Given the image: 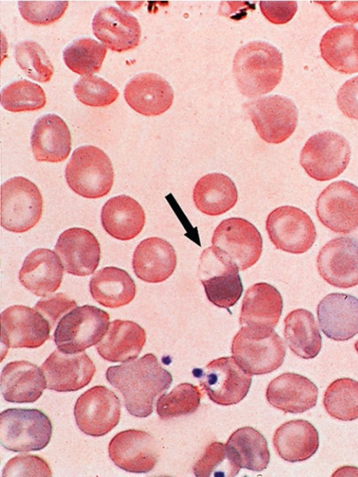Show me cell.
Returning a JSON list of instances; mask_svg holds the SVG:
<instances>
[{"instance_id": "obj_1", "label": "cell", "mask_w": 358, "mask_h": 477, "mask_svg": "<svg viewBox=\"0 0 358 477\" xmlns=\"http://www.w3.org/2000/svg\"><path fill=\"white\" fill-rule=\"evenodd\" d=\"M106 376L124 396L128 412L138 418H145L152 413L155 397L167 390L173 381L171 374L152 353L111 366Z\"/></svg>"}, {"instance_id": "obj_2", "label": "cell", "mask_w": 358, "mask_h": 477, "mask_svg": "<svg viewBox=\"0 0 358 477\" xmlns=\"http://www.w3.org/2000/svg\"><path fill=\"white\" fill-rule=\"evenodd\" d=\"M283 71L281 52L272 45L252 41L241 46L233 61V74L240 92L250 98L271 91Z\"/></svg>"}, {"instance_id": "obj_3", "label": "cell", "mask_w": 358, "mask_h": 477, "mask_svg": "<svg viewBox=\"0 0 358 477\" xmlns=\"http://www.w3.org/2000/svg\"><path fill=\"white\" fill-rule=\"evenodd\" d=\"M231 353L246 372L259 375L280 367L286 349L283 341L273 328L243 325L233 339Z\"/></svg>"}, {"instance_id": "obj_4", "label": "cell", "mask_w": 358, "mask_h": 477, "mask_svg": "<svg viewBox=\"0 0 358 477\" xmlns=\"http://www.w3.org/2000/svg\"><path fill=\"white\" fill-rule=\"evenodd\" d=\"M65 177L76 193L87 198H99L110 192L114 173L112 163L103 150L84 145L73 151L66 166Z\"/></svg>"}, {"instance_id": "obj_5", "label": "cell", "mask_w": 358, "mask_h": 477, "mask_svg": "<svg viewBox=\"0 0 358 477\" xmlns=\"http://www.w3.org/2000/svg\"><path fill=\"white\" fill-rule=\"evenodd\" d=\"M52 425L49 418L36 409H8L1 413L0 443L13 452L43 449L49 443Z\"/></svg>"}, {"instance_id": "obj_6", "label": "cell", "mask_w": 358, "mask_h": 477, "mask_svg": "<svg viewBox=\"0 0 358 477\" xmlns=\"http://www.w3.org/2000/svg\"><path fill=\"white\" fill-rule=\"evenodd\" d=\"M198 276L208 300L220 308L234 305L243 293L238 268L219 248L205 249L200 256Z\"/></svg>"}, {"instance_id": "obj_7", "label": "cell", "mask_w": 358, "mask_h": 477, "mask_svg": "<svg viewBox=\"0 0 358 477\" xmlns=\"http://www.w3.org/2000/svg\"><path fill=\"white\" fill-rule=\"evenodd\" d=\"M110 316L92 305L76 307L59 321L54 332L57 348L66 353H77L99 342L106 333Z\"/></svg>"}, {"instance_id": "obj_8", "label": "cell", "mask_w": 358, "mask_h": 477, "mask_svg": "<svg viewBox=\"0 0 358 477\" xmlns=\"http://www.w3.org/2000/svg\"><path fill=\"white\" fill-rule=\"evenodd\" d=\"M43 198L36 185L29 179L14 177L1 187V224L13 233H24L39 221Z\"/></svg>"}, {"instance_id": "obj_9", "label": "cell", "mask_w": 358, "mask_h": 477, "mask_svg": "<svg viewBox=\"0 0 358 477\" xmlns=\"http://www.w3.org/2000/svg\"><path fill=\"white\" fill-rule=\"evenodd\" d=\"M351 156L348 140L341 135L326 131L308 138L300 154V164L313 179L329 181L346 169Z\"/></svg>"}, {"instance_id": "obj_10", "label": "cell", "mask_w": 358, "mask_h": 477, "mask_svg": "<svg viewBox=\"0 0 358 477\" xmlns=\"http://www.w3.org/2000/svg\"><path fill=\"white\" fill-rule=\"evenodd\" d=\"M244 108L259 136L265 142L279 144L294 132L298 110L294 102L280 95H271L246 103Z\"/></svg>"}, {"instance_id": "obj_11", "label": "cell", "mask_w": 358, "mask_h": 477, "mask_svg": "<svg viewBox=\"0 0 358 477\" xmlns=\"http://www.w3.org/2000/svg\"><path fill=\"white\" fill-rule=\"evenodd\" d=\"M266 229L275 248L294 254L306 252L317 237L315 226L308 214L290 205L277 207L270 212Z\"/></svg>"}, {"instance_id": "obj_12", "label": "cell", "mask_w": 358, "mask_h": 477, "mask_svg": "<svg viewBox=\"0 0 358 477\" xmlns=\"http://www.w3.org/2000/svg\"><path fill=\"white\" fill-rule=\"evenodd\" d=\"M252 375L232 357L210 361L201 369L200 385L215 403L229 406L238 403L248 394Z\"/></svg>"}, {"instance_id": "obj_13", "label": "cell", "mask_w": 358, "mask_h": 477, "mask_svg": "<svg viewBox=\"0 0 358 477\" xmlns=\"http://www.w3.org/2000/svg\"><path fill=\"white\" fill-rule=\"evenodd\" d=\"M212 244L223 251L241 271L257 262L263 247L262 238L257 228L240 217L221 221L213 232Z\"/></svg>"}, {"instance_id": "obj_14", "label": "cell", "mask_w": 358, "mask_h": 477, "mask_svg": "<svg viewBox=\"0 0 358 477\" xmlns=\"http://www.w3.org/2000/svg\"><path fill=\"white\" fill-rule=\"evenodd\" d=\"M320 222L337 233L348 234L358 228V186L339 180L328 185L316 202Z\"/></svg>"}, {"instance_id": "obj_15", "label": "cell", "mask_w": 358, "mask_h": 477, "mask_svg": "<svg viewBox=\"0 0 358 477\" xmlns=\"http://www.w3.org/2000/svg\"><path fill=\"white\" fill-rule=\"evenodd\" d=\"M121 405L119 398L103 386H96L83 392L74 406L78 428L85 434L101 436L119 423Z\"/></svg>"}, {"instance_id": "obj_16", "label": "cell", "mask_w": 358, "mask_h": 477, "mask_svg": "<svg viewBox=\"0 0 358 477\" xmlns=\"http://www.w3.org/2000/svg\"><path fill=\"white\" fill-rule=\"evenodd\" d=\"M50 328L49 321L36 309L10 306L1 314V352L8 348L39 347L50 338Z\"/></svg>"}, {"instance_id": "obj_17", "label": "cell", "mask_w": 358, "mask_h": 477, "mask_svg": "<svg viewBox=\"0 0 358 477\" xmlns=\"http://www.w3.org/2000/svg\"><path fill=\"white\" fill-rule=\"evenodd\" d=\"M317 267L321 277L333 286L349 288L358 285V240H331L320 250Z\"/></svg>"}, {"instance_id": "obj_18", "label": "cell", "mask_w": 358, "mask_h": 477, "mask_svg": "<svg viewBox=\"0 0 358 477\" xmlns=\"http://www.w3.org/2000/svg\"><path fill=\"white\" fill-rule=\"evenodd\" d=\"M108 454L116 466L134 474L150 471L159 457L153 436L138 430H128L117 434L109 443Z\"/></svg>"}, {"instance_id": "obj_19", "label": "cell", "mask_w": 358, "mask_h": 477, "mask_svg": "<svg viewBox=\"0 0 358 477\" xmlns=\"http://www.w3.org/2000/svg\"><path fill=\"white\" fill-rule=\"evenodd\" d=\"M47 388L57 392L76 391L92 380L95 366L85 352L66 353L55 350L42 364Z\"/></svg>"}, {"instance_id": "obj_20", "label": "cell", "mask_w": 358, "mask_h": 477, "mask_svg": "<svg viewBox=\"0 0 358 477\" xmlns=\"http://www.w3.org/2000/svg\"><path fill=\"white\" fill-rule=\"evenodd\" d=\"M55 252L67 273L80 277L92 274L101 257L100 244L94 234L77 227L60 234Z\"/></svg>"}, {"instance_id": "obj_21", "label": "cell", "mask_w": 358, "mask_h": 477, "mask_svg": "<svg viewBox=\"0 0 358 477\" xmlns=\"http://www.w3.org/2000/svg\"><path fill=\"white\" fill-rule=\"evenodd\" d=\"M317 315L322 332L335 341H346L358 334V298L332 293L318 304Z\"/></svg>"}, {"instance_id": "obj_22", "label": "cell", "mask_w": 358, "mask_h": 477, "mask_svg": "<svg viewBox=\"0 0 358 477\" xmlns=\"http://www.w3.org/2000/svg\"><path fill=\"white\" fill-rule=\"evenodd\" d=\"M92 29L94 36L114 52L134 49L140 43L141 29L138 20L113 6L101 8L96 13Z\"/></svg>"}, {"instance_id": "obj_23", "label": "cell", "mask_w": 358, "mask_h": 477, "mask_svg": "<svg viewBox=\"0 0 358 477\" xmlns=\"http://www.w3.org/2000/svg\"><path fill=\"white\" fill-rule=\"evenodd\" d=\"M124 96L127 104L145 116H157L168 110L173 101V91L162 76L143 73L127 84Z\"/></svg>"}, {"instance_id": "obj_24", "label": "cell", "mask_w": 358, "mask_h": 477, "mask_svg": "<svg viewBox=\"0 0 358 477\" xmlns=\"http://www.w3.org/2000/svg\"><path fill=\"white\" fill-rule=\"evenodd\" d=\"M318 388L307 377L287 372L272 380L266 397L273 407L285 413H299L313 408L317 401Z\"/></svg>"}, {"instance_id": "obj_25", "label": "cell", "mask_w": 358, "mask_h": 477, "mask_svg": "<svg viewBox=\"0 0 358 477\" xmlns=\"http://www.w3.org/2000/svg\"><path fill=\"white\" fill-rule=\"evenodd\" d=\"M63 272L64 267L57 254L48 249L39 248L25 258L19 279L36 296L48 297L60 286Z\"/></svg>"}, {"instance_id": "obj_26", "label": "cell", "mask_w": 358, "mask_h": 477, "mask_svg": "<svg viewBox=\"0 0 358 477\" xmlns=\"http://www.w3.org/2000/svg\"><path fill=\"white\" fill-rule=\"evenodd\" d=\"M176 263L173 246L157 237L142 240L133 254L132 267L135 274L148 283H159L167 279L174 272Z\"/></svg>"}, {"instance_id": "obj_27", "label": "cell", "mask_w": 358, "mask_h": 477, "mask_svg": "<svg viewBox=\"0 0 358 477\" xmlns=\"http://www.w3.org/2000/svg\"><path fill=\"white\" fill-rule=\"evenodd\" d=\"M31 146L37 161H64L71 149V133L65 122L55 114L40 117L32 131Z\"/></svg>"}, {"instance_id": "obj_28", "label": "cell", "mask_w": 358, "mask_h": 477, "mask_svg": "<svg viewBox=\"0 0 358 477\" xmlns=\"http://www.w3.org/2000/svg\"><path fill=\"white\" fill-rule=\"evenodd\" d=\"M46 387L42 369L29 362H10L2 369L1 391L4 399L8 402H34Z\"/></svg>"}, {"instance_id": "obj_29", "label": "cell", "mask_w": 358, "mask_h": 477, "mask_svg": "<svg viewBox=\"0 0 358 477\" xmlns=\"http://www.w3.org/2000/svg\"><path fill=\"white\" fill-rule=\"evenodd\" d=\"M282 307V298L277 288L264 282L255 284L248 288L243 299L240 324L273 328Z\"/></svg>"}, {"instance_id": "obj_30", "label": "cell", "mask_w": 358, "mask_h": 477, "mask_svg": "<svg viewBox=\"0 0 358 477\" xmlns=\"http://www.w3.org/2000/svg\"><path fill=\"white\" fill-rule=\"evenodd\" d=\"M146 340L145 332L131 321L117 319L96 346L99 354L110 362H125L137 358Z\"/></svg>"}, {"instance_id": "obj_31", "label": "cell", "mask_w": 358, "mask_h": 477, "mask_svg": "<svg viewBox=\"0 0 358 477\" xmlns=\"http://www.w3.org/2000/svg\"><path fill=\"white\" fill-rule=\"evenodd\" d=\"M101 220L104 230L110 236L127 241L141 232L145 215L136 200L129 196L120 195L110 198L103 205Z\"/></svg>"}, {"instance_id": "obj_32", "label": "cell", "mask_w": 358, "mask_h": 477, "mask_svg": "<svg viewBox=\"0 0 358 477\" xmlns=\"http://www.w3.org/2000/svg\"><path fill=\"white\" fill-rule=\"evenodd\" d=\"M273 443L278 455L289 462L309 459L319 448V434L306 420H292L275 430Z\"/></svg>"}, {"instance_id": "obj_33", "label": "cell", "mask_w": 358, "mask_h": 477, "mask_svg": "<svg viewBox=\"0 0 358 477\" xmlns=\"http://www.w3.org/2000/svg\"><path fill=\"white\" fill-rule=\"evenodd\" d=\"M320 52L334 70L345 74L358 72V29L352 25L336 26L322 36Z\"/></svg>"}, {"instance_id": "obj_34", "label": "cell", "mask_w": 358, "mask_h": 477, "mask_svg": "<svg viewBox=\"0 0 358 477\" xmlns=\"http://www.w3.org/2000/svg\"><path fill=\"white\" fill-rule=\"evenodd\" d=\"M193 200L196 208L204 214L218 216L234 207L238 200V191L227 175L209 173L196 183Z\"/></svg>"}, {"instance_id": "obj_35", "label": "cell", "mask_w": 358, "mask_h": 477, "mask_svg": "<svg viewBox=\"0 0 358 477\" xmlns=\"http://www.w3.org/2000/svg\"><path fill=\"white\" fill-rule=\"evenodd\" d=\"M90 291L101 305L117 308L131 302L136 295V285L130 275L116 267L98 270L91 278Z\"/></svg>"}, {"instance_id": "obj_36", "label": "cell", "mask_w": 358, "mask_h": 477, "mask_svg": "<svg viewBox=\"0 0 358 477\" xmlns=\"http://www.w3.org/2000/svg\"><path fill=\"white\" fill-rule=\"evenodd\" d=\"M284 336L289 349L303 359L316 357L322 348V336L313 314L304 309L289 312L284 320Z\"/></svg>"}, {"instance_id": "obj_37", "label": "cell", "mask_w": 358, "mask_h": 477, "mask_svg": "<svg viewBox=\"0 0 358 477\" xmlns=\"http://www.w3.org/2000/svg\"><path fill=\"white\" fill-rule=\"evenodd\" d=\"M226 446L241 469L261 471L269 463L267 441L252 427H243L236 430L229 436Z\"/></svg>"}, {"instance_id": "obj_38", "label": "cell", "mask_w": 358, "mask_h": 477, "mask_svg": "<svg viewBox=\"0 0 358 477\" xmlns=\"http://www.w3.org/2000/svg\"><path fill=\"white\" fill-rule=\"evenodd\" d=\"M323 404L334 418L343 421L358 418V381L350 378L334 381L324 392Z\"/></svg>"}, {"instance_id": "obj_39", "label": "cell", "mask_w": 358, "mask_h": 477, "mask_svg": "<svg viewBox=\"0 0 358 477\" xmlns=\"http://www.w3.org/2000/svg\"><path fill=\"white\" fill-rule=\"evenodd\" d=\"M107 52L106 47L91 38L74 41L63 52V59L73 72L83 75L98 73Z\"/></svg>"}, {"instance_id": "obj_40", "label": "cell", "mask_w": 358, "mask_h": 477, "mask_svg": "<svg viewBox=\"0 0 358 477\" xmlns=\"http://www.w3.org/2000/svg\"><path fill=\"white\" fill-rule=\"evenodd\" d=\"M1 103L4 109L12 112L34 111L45 106L46 98L41 86L27 80H20L9 84L1 90Z\"/></svg>"}, {"instance_id": "obj_41", "label": "cell", "mask_w": 358, "mask_h": 477, "mask_svg": "<svg viewBox=\"0 0 358 477\" xmlns=\"http://www.w3.org/2000/svg\"><path fill=\"white\" fill-rule=\"evenodd\" d=\"M201 392L191 383H183L170 392L161 395L156 404L158 416L162 419H169L195 412L200 404Z\"/></svg>"}, {"instance_id": "obj_42", "label": "cell", "mask_w": 358, "mask_h": 477, "mask_svg": "<svg viewBox=\"0 0 358 477\" xmlns=\"http://www.w3.org/2000/svg\"><path fill=\"white\" fill-rule=\"evenodd\" d=\"M240 469L226 444L215 441L208 445L193 467L197 477H231L236 476Z\"/></svg>"}, {"instance_id": "obj_43", "label": "cell", "mask_w": 358, "mask_h": 477, "mask_svg": "<svg viewBox=\"0 0 358 477\" xmlns=\"http://www.w3.org/2000/svg\"><path fill=\"white\" fill-rule=\"evenodd\" d=\"M15 57L20 68L31 79L48 82L53 73V65L45 50L36 42L25 41L15 48Z\"/></svg>"}, {"instance_id": "obj_44", "label": "cell", "mask_w": 358, "mask_h": 477, "mask_svg": "<svg viewBox=\"0 0 358 477\" xmlns=\"http://www.w3.org/2000/svg\"><path fill=\"white\" fill-rule=\"evenodd\" d=\"M76 98L84 105L105 107L119 96L117 89L103 78L93 75H83L74 85Z\"/></svg>"}, {"instance_id": "obj_45", "label": "cell", "mask_w": 358, "mask_h": 477, "mask_svg": "<svg viewBox=\"0 0 358 477\" xmlns=\"http://www.w3.org/2000/svg\"><path fill=\"white\" fill-rule=\"evenodd\" d=\"M68 1H19L20 15L29 23L36 26L50 24L65 13Z\"/></svg>"}, {"instance_id": "obj_46", "label": "cell", "mask_w": 358, "mask_h": 477, "mask_svg": "<svg viewBox=\"0 0 358 477\" xmlns=\"http://www.w3.org/2000/svg\"><path fill=\"white\" fill-rule=\"evenodd\" d=\"M52 471L45 460L34 455H20L5 464L2 476H51Z\"/></svg>"}, {"instance_id": "obj_47", "label": "cell", "mask_w": 358, "mask_h": 477, "mask_svg": "<svg viewBox=\"0 0 358 477\" xmlns=\"http://www.w3.org/2000/svg\"><path fill=\"white\" fill-rule=\"evenodd\" d=\"M76 307L77 303L75 300L64 293H59L38 301L35 305V309L45 317L52 326L64 315Z\"/></svg>"}, {"instance_id": "obj_48", "label": "cell", "mask_w": 358, "mask_h": 477, "mask_svg": "<svg viewBox=\"0 0 358 477\" xmlns=\"http://www.w3.org/2000/svg\"><path fill=\"white\" fill-rule=\"evenodd\" d=\"M259 7L268 21L275 24L289 22L298 8L296 1H261Z\"/></svg>"}, {"instance_id": "obj_49", "label": "cell", "mask_w": 358, "mask_h": 477, "mask_svg": "<svg viewBox=\"0 0 358 477\" xmlns=\"http://www.w3.org/2000/svg\"><path fill=\"white\" fill-rule=\"evenodd\" d=\"M328 15L339 23L358 22V1H319Z\"/></svg>"}, {"instance_id": "obj_50", "label": "cell", "mask_w": 358, "mask_h": 477, "mask_svg": "<svg viewBox=\"0 0 358 477\" xmlns=\"http://www.w3.org/2000/svg\"><path fill=\"white\" fill-rule=\"evenodd\" d=\"M336 101L346 117L358 120V75L347 80L340 87Z\"/></svg>"}, {"instance_id": "obj_51", "label": "cell", "mask_w": 358, "mask_h": 477, "mask_svg": "<svg viewBox=\"0 0 358 477\" xmlns=\"http://www.w3.org/2000/svg\"><path fill=\"white\" fill-rule=\"evenodd\" d=\"M333 476H358V468L355 467H343L337 469Z\"/></svg>"}, {"instance_id": "obj_52", "label": "cell", "mask_w": 358, "mask_h": 477, "mask_svg": "<svg viewBox=\"0 0 358 477\" xmlns=\"http://www.w3.org/2000/svg\"><path fill=\"white\" fill-rule=\"evenodd\" d=\"M355 350L357 351V353H358V340H357V341L355 342Z\"/></svg>"}]
</instances>
